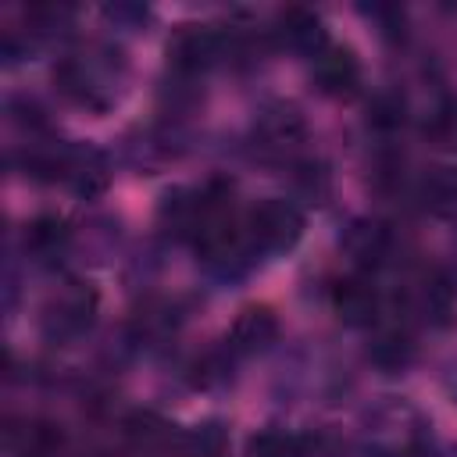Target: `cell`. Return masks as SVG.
<instances>
[{
	"mask_svg": "<svg viewBox=\"0 0 457 457\" xmlns=\"http://www.w3.org/2000/svg\"><path fill=\"white\" fill-rule=\"evenodd\" d=\"M278 36H282V43H286V46L311 50L314 57L325 50L321 21H318L311 11H300V7H289L286 14H278Z\"/></svg>",
	"mask_w": 457,
	"mask_h": 457,
	"instance_id": "cell-6",
	"label": "cell"
},
{
	"mask_svg": "<svg viewBox=\"0 0 457 457\" xmlns=\"http://www.w3.org/2000/svg\"><path fill=\"white\" fill-rule=\"evenodd\" d=\"M425 189H428L432 207H439V211H453L457 207V175H436Z\"/></svg>",
	"mask_w": 457,
	"mask_h": 457,
	"instance_id": "cell-14",
	"label": "cell"
},
{
	"mask_svg": "<svg viewBox=\"0 0 457 457\" xmlns=\"http://www.w3.org/2000/svg\"><path fill=\"white\" fill-rule=\"evenodd\" d=\"M314 79L325 93H353L361 82V64L346 46H325L314 61Z\"/></svg>",
	"mask_w": 457,
	"mask_h": 457,
	"instance_id": "cell-4",
	"label": "cell"
},
{
	"mask_svg": "<svg viewBox=\"0 0 457 457\" xmlns=\"http://www.w3.org/2000/svg\"><path fill=\"white\" fill-rule=\"evenodd\" d=\"M300 232H303V214L289 200H264L243 221V236L257 250H289L300 239Z\"/></svg>",
	"mask_w": 457,
	"mask_h": 457,
	"instance_id": "cell-1",
	"label": "cell"
},
{
	"mask_svg": "<svg viewBox=\"0 0 457 457\" xmlns=\"http://www.w3.org/2000/svg\"><path fill=\"white\" fill-rule=\"evenodd\" d=\"M371 357L382 361V364H400V361L407 357V336H400V332H386V336H378Z\"/></svg>",
	"mask_w": 457,
	"mask_h": 457,
	"instance_id": "cell-13",
	"label": "cell"
},
{
	"mask_svg": "<svg viewBox=\"0 0 457 457\" xmlns=\"http://www.w3.org/2000/svg\"><path fill=\"white\" fill-rule=\"evenodd\" d=\"M332 307L346 325H368L378 314V293L368 278H339L332 286Z\"/></svg>",
	"mask_w": 457,
	"mask_h": 457,
	"instance_id": "cell-3",
	"label": "cell"
},
{
	"mask_svg": "<svg viewBox=\"0 0 457 457\" xmlns=\"http://www.w3.org/2000/svg\"><path fill=\"white\" fill-rule=\"evenodd\" d=\"M125 436L139 446H150V443H161L168 436V425L157 418V414H132L125 421Z\"/></svg>",
	"mask_w": 457,
	"mask_h": 457,
	"instance_id": "cell-12",
	"label": "cell"
},
{
	"mask_svg": "<svg viewBox=\"0 0 457 457\" xmlns=\"http://www.w3.org/2000/svg\"><path fill=\"white\" fill-rule=\"evenodd\" d=\"M64 243H68V221L57 214H43L25 228V246L32 253H54Z\"/></svg>",
	"mask_w": 457,
	"mask_h": 457,
	"instance_id": "cell-9",
	"label": "cell"
},
{
	"mask_svg": "<svg viewBox=\"0 0 457 457\" xmlns=\"http://www.w3.org/2000/svg\"><path fill=\"white\" fill-rule=\"evenodd\" d=\"M93 311H96V293L82 282H75L71 289L61 293L57 307H54V318H57V328H68V332H79L93 321Z\"/></svg>",
	"mask_w": 457,
	"mask_h": 457,
	"instance_id": "cell-7",
	"label": "cell"
},
{
	"mask_svg": "<svg viewBox=\"0 0 457 457\" xmlns=\"http://www.w3.org/2000/svg\"><path fill=\"white\" fill-rule=\"evenodd\" d=\"M400 121H403V100L386 96V100L375 104V111H371V125H400Z\"/></svg>",
	"mask_w": 457,
	"mask_h": 457,
	"instance_id": "cell-15",
	"label": "cell"
},
{
	"mask_svg": "<svg viewBox=\"0 0 457 457\" xmlns=\"http://www.w3.org/2000/svg\"><path fill=\"white\" fill-rule=\"evenodd\" d=\"M246 457H307V443L286 432H261L246 443Z\"/></svg>",
	"mask_w": 457,
	"mask_h": 457,
	"instance_id": "cell-10",
	"label": "cell"
},
{
	"mask_svg": "<svg viewBox=\"0 0 457 457\" xmlns=\"http://www.w3.org/2000/svg\"><path fill=\"white\" fill-rule=\"evenodd\" d=\"M64 446V432L54 421H32L25 425L18 439V457H57Z\"/></svg>",
	"mask_w": 457,
	"mask_h": 457,
	"instance_id": "cell-8",
	"label": "cell"
},
{
	"mask_svg": "<svg viewBox=\"0 0 457 457\" xmlns=\"http://www.w3.org/2000/svg\"><path fill=\"white\" fill-rule=\"evenodd\" d=\"M221 46H225V39L211 25H182V32L168 46V57L182 71H200L221 54Z\"/></svg>",
	"mask_w": 457,
	"mask_h": 457,
	"instance_id": "cell-2",
	"label": "cell"
},
{
	"mask_svg": "<svg viewBox=\"0 0 457 457\" xmlns=\"http://www.w3.org/2000/svg\"><path fill=\"white\" fill-rule=\"evenodd\" d=\"M186 457H225V432L218 425H204L186 439Z\"/></svg>",
	"mask_w": 457,
	"mask_h": 457,
	"instance_id": "cell-11",
	"label": "cell"
},
{
	"mask_svg": "<svg viewBox=\"0 0 457 457\" xmlns=\"http://www.w3.org/2000/svg\"><path fill=\"white\" fill-rule=\"evenodd\" d=\"M278 336V318L268 307H246L232 321V346L236 350H261Z\"/></svg>",
	"mask_w": 457,
	"mask_h": 457,
	"instance_id": "cell-5",
	"label": "cell"
}]
</instances>
